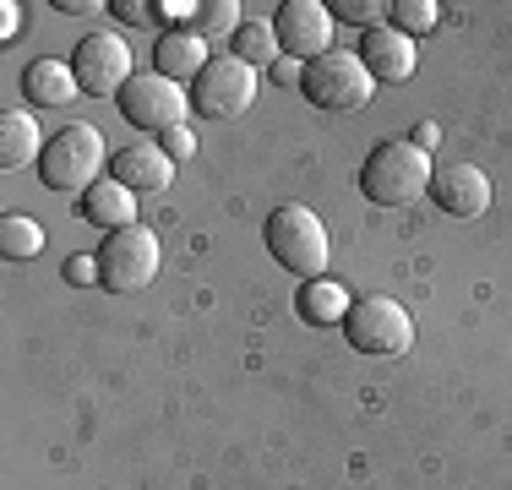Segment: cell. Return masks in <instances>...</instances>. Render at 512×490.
<instances>
[{
  "mask_svg": "<svg viewBox=\"0 0 512 490\" xmlns=\"http://www.w3.org/2000/svg\"><path fill=\"white\" fill-rule=\"evenodd\" d=\"M431 175L436 169H431V153H425V147H414L409 137H387L365 153L360 191L382 207H409L431 191Z\"/></svg>",
  "mask_w": 512,
  "mask_h": 490,
  "instance_id": "1",
  "label": "cell"
},
{
  "mask_svg": "<svg viewBox=\"0 0 512 490\" xmlns=\"http://www.w3.org/2000/svg\"><path fill=\"white\" fill-rule=\"evenodd\" d=\"M262 240H267V256H273L284 273H300V284H311V278L327 273V229L311 207H300V202L273 207L267 224H262Z\"/></svg>",
  "mask_w": 512,
  "mask_h": 490,
  "instance_id": "2",
  "label": "cell"
},
{
  "mask_svg": "<svg viewBox=\"0 0 512 490\" xmlns=\"http://www.w3.org/2000/svg\"><path fill=\"white\" fill-rule=\"evenodd\" d=\"M344 338L355 354H371V360H398V354L414 349V316L387 294H365V300L349 305L344 316Z\"/></svg>",
  "mask_w": 512,
  "mask_h": 490,
  "instance_id": "3",
  "label": "cell"
},
{
  "mask_svg": "<svg viewBox=\"0 0 512 490\" xmlns=\"http://www.w3.org/2000/svg\"><path fill=\"white\" fill-rule=\"evenodd\" d=\"M300 93H306L316 109H327V115H355V109L371 104L376 77L365 71L360 55H349V49H327L322 60H311V66H306Z\"/></svg>",
  "mask_w": 512,
  "mask_h": 490,
  "instance_id": "4",
  "label": "cell"
},
{
  "mask_svg": "<svg viewBox=\"0 0 512 490\" xmlns=\"http://www.w3.org/2000/svg\"><path fill=\"white\" fill-rule=\"evenodd\" d=\"M99 169H104V137L93 126L55 131L39 153V180L50 191H88L99 186Z\"/></svg>",
  "mask_w": 512,
  "mask_h": 490,
  "instance_id": "5",
  "label": "cell"
},
{
  "mask_svg": "<svg viewBox=\"0 0 512 490\" xmlns=\"http://www.w3.org/2000/svg\"><path fill=\"white\" fill-rule=\"evenodd\" d=\"M158 262H164V251H158V235L142 224L131 229H115V235H104L99 245V284L109 294H131V289H148Z\"/></svg>",
  "mask_w": 512,
  "mask_h": 490,
  "instance_id": "6",
  "label": "cell"
},
{
  "mask_svg": "<svg viewBox=\"0 0 512 490\" xmlns=\"http://www.w3.org/2000/svg\"><path fill=\"white\" fill-rule=\"evenodd\" d=\"M256 104V71L235 55H213L202 77L191 82V109L207 120H235Z\"/></svg>",
  "mask_w": 512,
  "mask_h": 490,
  "instance_id": "7",
  "label": "cell"
},
{
  "mask_svg": "<svg viewBox=\"0 0 512 490\" xmlns=\"http://www.w3.org/2000/svg\"><path fill=\"white\" fill-rule=\"evenodd\" d=\"M115 104H120V115H126L137 131H158V137H164V131L186 126L191 93H180V82L158 77V71H137Z\"/></svg>",
  "mask_w": 512,
  "mask_h": 490,
  "instance_id": "8",
  "label": "cell"
},
{
  "mask_svg": "<svg viewBox=\"0 0 512 490\" xmlns=\"http://www.w3.org/2000/svg\"><path fill=\"white\" fill-rule=\"evenodd\" d=\"M71 71H77V88L88 98H120L126 82L137 77L131 71V44L120 33H88L71 55Z\"/></svg>",
  "mask_w": 512,
  "mask_h": 490,
  "instance_id": "9",
  "label": "cell"
},
{
  "mask_svg": "<svg viewBox=\"0 0 512 490\" xmlns=\"http://www.w3.org/2000/svg\"><path fill=\"white\" fill-rule=\"evenodd\" d=\"M273 33L284 44V55L311 66V60H322L333 49V6H322V0H284L273 17Z\"/></svg>",
  "mask_w": 512,
  "mask_h": 490,
  "instance_id": "10",
  "label": "cell"
},
{
  "mask_svg": "<svg viewBox=\"0 0 512 490\" xmlns=\"http://www.w3.org/2000/svg\"><path fill=\"white\" fill-rule=\"evenodd\" d=\"M425 196H431L447 218H480L485 207H491V180L474 164H442L431 175V191Z\"/></svg>",
  "mask_w": 512,
  "mask_h": 490,
  "instance_id": "11",
  "label": "cell"
},
{
  "mask_svg": "<svg viewBox=\"0 0 512 490\" xmlns=\"http://www.w3.org/2000/svg\"><path fill=\"white\" fill-rule=\"evenodd\" d=\"M109 175L137 196L142 191H164L169 180H175V158H169L158 142H131V147H120V153L109 158Z\"/></svg>",
  "mask_w": 512,
  "mask_h": 490,
  "instance_id": "12",
  "label": "cell"
},
{
  "mask_svg": "<svg viewBox=\"0 0 512 490\" xmlns=\"http://www.w3.org/2000/svg\"><path fill=\"white\" fill-rule=\"evenodd\" d=\"M355 55L365 60V71H371L376 82H409L414 77V39L398 33L393 22L365 33V44L355 49Z\"/></svg>",
  "mask_w": 512,
  "mask_h": 490,
  "instance_id": "13",
  "label": "cell"
},
{
  "mask_svg": "<svg viewBox=\"0 0 512 490\" xmlns=\"http://www.w3.org/2000/svg\"><path fill=\"white\" fill-rule=\"evenodd\" d=\"M77 213L88 218L93 229H104V235H115V229H131L137 224V191H126L115 175L99 180V186H88L77 196Z\"/></svg>",
  "mask_w": 512,
  "mask_h": 490,
  "instance_id": "14",
  "label": "cell"
},
{
  "mask_svg": "<svg viewBox=\"0 0 512 490\" xmlns=\"http://www.w3.org/2000/svg\"><path fill=\"white\" fill-rule=\"evenodd\" d=\"M207 66V39H197L191 28H169L153 49V71L169 82H197Z\"/></svg>",
  "mask_w": 512,
  "mask_h": 490,
  "instance_id": "15",
  "label": "cell"
},
{
  "mask_svg": "<svg viewBox=\"0 0 512 490\" xmlns=\"http://www.w3.org/2000/svg\"><path fill=\"white\" fill-rule=\"evenodd\" d=\"M44 142H50V137L39 131L33 109H6V115H0V169H28V164H39Z\"/></svg>",
  "mask_w": 512,
  "mask_h": 490,
  "instance_id": "16",
  "label": "cell"
},
{
  "mask_svg": "<svg viewBox=\"0 0 512 490\" xmlns=\"http://www.w3.org/2000/svg\"><path fill=\"white\" fill-rule=\"evenodd\" d=\"M22 93H28L39 109H66L82 88H77L71 60H33V66L22 71Z\"/></svg>",
  "mask_w": 512,
  "mask_h": 490,
  "instance_id": "17",
  "label": "cell"
},
{
  "mask_svg": "<svg viewBox=\"0 0 512 490\" xmlns=\"http://www.w3.org/2000/svg\"><path fill=\"white\" fill-rule=\"evenodd\" d=\"M349 305L355 300L344 294L338 278H311V284H300V294H295V311L306 327H344Z\"/></svg>",
  "mask_w": 512,
  "mask_h": 490,
  "instance_id": "18",
  "label": "cell"
},
{
  "mask_svg": "<svg viewBox=\"0 0 512 490\" xmlns=\"http://www.w3.org/2000/svg\"><path fill=\"white\" fill-rule=\"evenodd\" d=\"M39 251H44V224L39 218H22V213L0 218V256H6V262H33Z\"/></svg>",
  "mask_w": 512,
  "mask_h": 490,
  "instance_id": "19",
  "label": "cell"
},
{
  "mask_svg": "<svg viewBox=\"0 0 512 490\" xmlns=\"http://www.w3.org/2000/svg\"><path fill=\"white\" fill-rule=\"evenodd\" d=\"M278 33H273V22H240V33H235V60H246V66H278Z\"/></svg>",
  "mask_w": 512,
  "mask_h": 490,
  "instance_id": "20",
  "label": "cell"
},
{
  "mask_svg": "<svg viewBox=\"0 0 512 490\" xmlns=\"http://www.w3.org/2000/svg\"><path fill=\"white\" fill-rule=\"evenodd\" d=\"M240 6L235 0H213V6H202L197 11V22H191V33H197V39H213V33H229V39H235L240 33Z\"/></svg>",
  "mask_w": 512,
  "mask_h": 490,
  "instance_id": "21",
  "label": "cell"
},
{
  "mask_svg": "<svg viewBox=\"0 0 512 490\" xmlns=\"http://www.w3.org/2000/svg\"><path fill=\"white\" fill-rule=\"evenodd\" d=\"M436 17H442V6H436V0H393V17H387V22L414 39V33H431Z\"/></svg>",
  "mask_w": 512,
  "mask_h": 490,
  "instance_id": "22",
  "label": "cell"
},
{
  "mask_svg": "<svg viewBox=\"0 0 512 490\" xmlns=\"http://www.w3.org/2000/svg\"><path fill=\"white\" fill-rule=\"evenodd\" d=\"M387 17H393V6H382V0H338V22H355V28H387Z\"/></svg>",
  "mask_w": 512,
  "mask_h": 490,
  "instance_id": "23",
  "label": "cell"
},
{
  "mask_svg": "<svg viewBox=\"0 0 512 490\" xmlns=\"http://www.w3.org/2000/svg\"><path fill=\"white\" fill-rule=\"evenodd\" d=\"M158 147H164V153L180 164V158H191V147H197V137H191L186 126H175V131H164V137H158Z\"/></svg>",
  "mask_w": 512,
  "mask_h": 490,
  "instance_id": "24",
  "label": "cell"
},
{
  "mask_svg": "<svg viewBox=\"0 0 512 490\" xmlns=\"http://www.w3.org/2000/svg\"><path fill=\"white\" fill-rule=\"evenodd\" d=\"M60 273H66L71 284H99V256H71Z\"/></svg>",
  "mask_w": 512,
  "mask_h": 490,
  "instance_id": "25",
  "label": "cell"
},
{
  "mask_svg": "<svg viewBox=\"0 0 512 490\" xmlns=\"http://www.w3.org/2000/svg\"><path fill=\"white\" fill-rule=\"evenodd\" d=\"M197 11L202 6H191V0H158L153 17H164V22H197Z\"/></svg>",
  "mask_w": 512,
  "mask_h": 490,
  "instance_id": "26",
  "label": "cell"
},
{
  "mask_svg": "<svg viewBox=\"0 0 512 490\" xmlns=\"http://www.w3.org/2000/svg\"><path fill=\"white\" fill-rule=\"evenodd\" d=\"M17 28H22V6L6 0V6H0V39H17Z\"/></svg>",
  "mask_w": 512,
  "mask_h": 490,
  "instance_id": "27",
  "label": "cell"
},
{
  "mask_svg": "<svg viewBox=\"0 0 512 490\" xmlns=\"http://www.w3.org/2000/svg\"><path fill=\"white\" fill-rule=\"evenodd\" d=\"M115 11L126 22H153V6H142V0H115Z\"/></svg>",
  "mask_w": 512,
  "mask_h": 490,
  "instance_id": "28",
  "label": "cell"
},
{
  "mask_svg": "<svg viewBox=\"0 0 512 490\" xmlns=\"http://www.w3.org/2000/svg\"><path fill=\"white\" fill-rule=\"evenodd\" d=\"M273 77H278V82H289V88H295V82L306 77V66H300V60H278V66H273Z\"/></svg>",
  "mask_w": 512,
  "mask_h": 490,
  "instance_id": "29",
  "label": "cell"
},
{
  "mask_svg": "<svg viewBox=\"0 0 512 490\" xmlns=\"http://www.w3.org/2000/svg\"><path fill=\"white\" fill-rule=\"evenodd\" d=\"M414 147H425V153H431V147H436V126H431V120H420V126H414V137H409Z\"/></svg>",
  "mask_w": 512,
  "mask_h": 490,
  "instance_id": "30",
  "label": "cell"
},
{
  "mask_svg": "<svg viewBox=\"0 0 512 490\" xmlns=\"http://www.w3.org/2000/svg\"><path fill=\"white\" fill-rule=\"evenodd\" d=\"M55 11H66V17H82V11H99L93 0H55Z\"/></svg>",
  "mask_w": 512,
  "mask_h": 490,
  "instance_id": "31",
  "label": "cell"
}]
</instances>
